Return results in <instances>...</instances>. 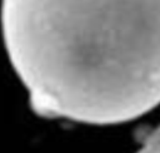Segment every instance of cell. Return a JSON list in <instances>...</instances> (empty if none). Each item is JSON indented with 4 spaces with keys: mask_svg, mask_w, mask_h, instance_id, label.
Listing matches in <instances>:
<instances>
[{
    "mask_svg": "<svg viewBox=\"0 0 160 153\" xmlns=\"http://www.w3.org/2000/svg\"><path fill=\"white\" fill-rule=\"evenodd\" d=\"M0 24L38 114L112 124L160 104V0H1Z\"/></svg>",
    "mask_w": 160,
    "mask_h": 153,
    "instance_id": "1",
    "label": "cell"
},
{
    "mask_svg": "<svg viewBox=\"0 0 160 153\" xmlns=\"http://www.w3.org/2000/svg\"><path fill=\"white\" fill-rule=\"evenodd\" d=\"M136 153H160V128L145 140Z\"/></svg>",
    "mask_w": 160,
    "mask_h": 153,
    "instance_id": "2",
    "label": "cell"
}]
</instances>
